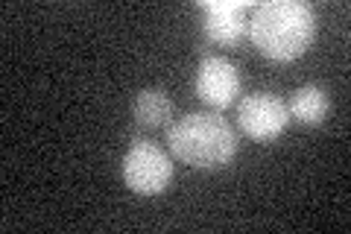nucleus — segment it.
<instances>
[{
	"label": "nucleus",
	"mask_w": 351,
	"mask_h": 234,
	"mask_svg": "<svg viewBox=\"0 0 351 234\" xmlns=\"http://www.w3.org/2000/svg\"><path fill=\"white\" fill-rule=\"evenodd\" d=\"M252 44L272 62H293L316 38V12L302 0H269L249 21Z\"/></svg>",
	"instance_id": "1"
},
{
	"label": "nucleus",
	"mask_w": 351,
	"mask_h": 234,
	"mask_svg": "<svg viewBox=\"0 0 351 234\" xmlns=\"http://www.w3.org/2000/svg\"><path fill=\"white\" fill-rule=\"evenodd\" d=\"M167 143L176 159L193 170H219L237 152L234 129L211 111H191L179 117L167 132Z\"/></svg>",
	"instance_id": "2"
},
{
	"label": "nucleus",
	"mask_w": 351,
	"mask_h": 234,
	"mask_svg": "<svg viewBox=\"0 0 351 234\" xmlns=\"http://www.w3.org/2000/svg\"><path fill=\"white\" fill-rule=\"evenodd\" d=\"M123 182L138 196H158L173 182V161L156 143L138 141L123 155Z\"/></svg>",
	"instance_id": "3"
},
{
	"label": "nucleus",
	"mask_w": 351,
	"mask_h": 234,
	"mask_svg": "<svg viewBox=\"0 0 351 234\" xmlns=\"http://www.w3.org/2000/svg\"><path fill=\"white\" fill-rule=\"evenodd\" d=\"M237 124L246 132V138L258 141V143H269L287 129L290 108L272 91H258V94H249L243 103H240Z\"/></svg>",
	"instance_id": "4"
},
{
	"label": "nucleus",
	"mask_w": 351,
	"mask_h": 234,
	"mask_svg": "<svg viewBox=\"0 0 351 234\" xmlns=\"http://www.w3.org/2000/svg\"><path fill=\"white\" fill-rule=\"evenodd\" d=\"M196 94L211 108H228L240 94V73L234 62L223 56H208L196 71Z\"/></svg>",
	"instance_id": "5"
},
{
	"label": "nucleus",
	"mask_w": 351,
	"mask_h": 234,
	"mask_svg": "<svg viewBox=\"0 0 351 234\" xmlns=\"http://www.w3.org/2000/svg\"><path fill=\"white\" fill-rule=\"evenodd\" d=\"M202 12H205V36L214 44L232 47L240 44L249 30L246 21V3H234V0H205Z\"/></svg>",
	"instance_id": "6"
},
{
	"label": "nucleus",
	"mask_w": 351,
	"mask_h": 234,
	"mask_svg": "<svg viewBox=\"0 0 351 234\" xmlns=\"http://www.w3.org/2000/svg\"><path fill=\"white\" fill-rule=\"evenodd\" d=\"M287 108H290V117L299 120L302 126H319L322 120L328 117V108H331V103H328L325 88H319V85H302L299 91L293 94Z\"/></svg>",
	"instance_id": "7"
},
{
	"label": "nucleus",
	"mask_w": 351,
	"mask_h": 234,
	"mask_svg": "<svg viewBox=\"0 0 351 234\" xmlns=\"http://www.w3.org/2000/svg\"><path fill=\"white\" fill-rule=\"evenodd\" d=\"M173 117V103L161 88H144L135 100V120L141 129H161Z\"/></svg>",
	"instance_id": "8"
}]
</instances>
